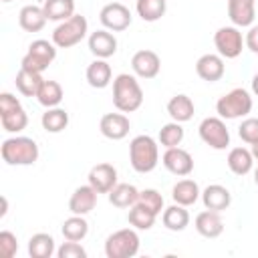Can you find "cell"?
Wrapping results in <instances>:
<instances>
[{"mask_svg": "<svg viewBox=\"0 0 258 258\" xmlns=\"http://www.w3.org/2000/svg\"><path fill=\"white\" fill-rule=\"evenodd\" d=\"M113 105L121 113H133L143 105V89L135 75L121 73L113 79Z\"/></svg>", "mask_w": 258, "mask_h": 258, "instance_id": "6da1fadb", "label": "cell"}, {"mask_svg": "<svg viewBox=\"0 0 258 258\" xmlns=\"http://www.w3.org/2000/svg\"><path fill=\"white\" fill-rule=\"evenodd\" d=\"M129 161L137 173H149L159 163V145L151 135H137L129 143Z\"/></svg>", "mask_w": 258, "mask_h": 258, "instance_id": "7a4b0ae2", "label": "cell"}, {"mask_svg": "<svg viewBox=\"0 0 258 258\" xmlns=\"http://www.w3.org/2000/svg\"><path fill=\"white\" fill-rule=\"evenodd\" d=\"M0 153L8 165H32L36 163L40 151L32 137L16 135V137H8L2 141Z\"/></svg>", "mask_w": 258, "mask_h": 258, "instance_id": "3957f363", "label": "cell"}, {"mask_svg": "<svg viewBox=\"0 0 258 258\" xmlns=\"http://www.w3.org/2000/svg\"><path fill=\"white\" fill-rule=\"evenodd\" d=\"M252 95L238 87V89H232L228 91L226 95H222L216 103V113L218 117L222 119H240V117H246L250 111H252Z\"/></svg>", "mask_w": 258, "mask_h": 258, "instance_id": "277c9868", "label": "cell"}, {"mask_svg": "<svg viewBox=\"0 0 258 258\" xmlns=\"http://www.w3.org/2000/svg\"><path fill=\"white\" fill-rule=\"evenodd\" d=\"M139 234L135 228H123L107 236L105 240V256L107 258H133L139 252Z\"/></svg>", "mask_w": 258, "mask_h": 258, "instance_id": "5b68a950", "label": "cell"}, {"mask_svg": "<svg viewBox=\"0 0 258 258\" xmlns=\"http://www.w3.org/2000/svg\"><path fill=\"white\" fill-rule=\"evenodd\" d=\"M87 32H89L87 18L81 14H73L71 18L56 24V28L52 30V42L58 48H71V46L79 44L87 36Z\"/></svg>", "mask_w": 258, "mask_h": 258, "instance_id": "8992f818", "label": "cell"}, {"mask_svg": "<svg viewBox=\"0 0 258 258\" xmlns=\"http://www.w3.org/2000/svg\"><path fill=\"white\" fill-rule=\"evenodd\" d=\"M56 48L58 46L54 42H48L44 38L32 40L30 46H28V52L20 60V69H26V71L42 75L48 69V64L56 58Z\"/></svg>", "mask_w": 258, "mask_h": 258, "instance_id": "52a82bcc", "label": "cell"}, {"mask_svg": "<svg viewBox=\"0 0 258 258\" xmlns=\"http://www.w3.org/2000/svg\"><path fill=\"white\" fill-rule=\"evenodd\" d=\"M198 133H200V139L216 151H222L230 145V131L222 117H206L200 123Z\"/></svg>", "mask_w": 258, "mask_h": 258, "instance_id": "ba28073f", "label": "cell"}, {"mask_svg": "<svg viewBox=\"0 0 258 258\" xmlns=\"http://www.w3.org/2000/svg\"><path fill=\"white\" fill-rule=\"evenodd\" d=\"M214 44H216V50L222 58H236L242 54L244 38H242L240 28L232 24V26H222L216 30Z\"/></svg>", "mask_w": 258, "mask_h": 258, "instance_id": "9c48e42d", "label": "cell"}, {"mask_svg": "<svg viewBox=\"0 0 258 258\" xmlns=\"http://www.w3.org/2000/svg\"><path fill=\"white\" fill-rule=\"evenodd\" d=\"M99 20H101V24L107 30H111V32H123V30H127L131 26L133 16H131V12H129V8L125 4H121V2H109V4H105L101 8Z\"/></svg>", "mask_w": 258, "mask_h": 258, "instance_id": "30bf717a", "label": "cell"}, {"mask_svg": "<svg viewBox=\"0 0 258 258\" xmlns=\"http://www.w3.org/2000/svg\"><path fill=\"white\" fill-rule=\"evenodd\" d=\"M161 163L169 173L179 175V177H185L194 171V157L189 155V151H185L181 147L165 149V153L161 157Z\"/></svg>", "mask_w": 258, "mask_h": 258, "instance_id": "8fae6325", "label": "cell"}, {"mask_svg": "<svg viewBox=\"0 0 258 258\" xmlns=\"http://www.w3.org/2000/svg\"><path fill=\"white\" fill-rule=\"evenodd\" d=\"M131 69H133L135 77H139V79H155L159 75L161 60H159V56H157L155 50L143 48V50H137L133 54Z\"/></svg>", "mask_w": 258, "mask_h": 258, "instance_id": "7c38bea8", "label": "cell"}, {"mask_svg": "<svg viewBox=\"0 0 258 258\" xmlns=\"http://www.w3.org/2000/svg\"><path fill=\"white\" fill-rule=\"evenodd\" d=\"M97 198H99V191L87 183V185H79L73 194H71V200H69V212L71 214H77V216H87L89 212L95 210L97 206Z\"/></svg>", "mask_w": 258, "mask_h": 258, "instance_id": "4fadbf2b", "label": "cell"}, {"mask_svg": "<svg viewBox=\"0 0 258 258\" xmlns=\"http://www.w3.org/2000/svg\"><path fill=\"white\" fill-rule=\"evenodd\" d=\"M99 129H101L103 137H107L111 141H119V139H125L129 135L131 123H129L127 115H123L121 111L119 113H107L101 117Z\"/></svg>", "mask_w": 258, "mask_h": 258, "instance_id": "5bb4252c", "label": "cell"}, {"mask_svg": "<svg viewBox=\"0 0 258 258\" xmlns=\"http://www.w3.org/2000/svg\"><path fill=\"white\" fill-rule=\"evenodd\" d=\"M228 18L234 26H252L256 18V0H228Z\"/></svg>", "mask_w": 258, "mask_h": 258, "instance_id": "9a60e30c", "label": "cell"}, {"mask_svg": "<svg viewBox=\"0 0 258 258\" xmlns=\"http://www.w3.org/2000/svg\"><path fill=\"white\" fill-rule=\"evenodd\" d=\"M89 183L99 194H109L117 185V169L111 163H97L89 171Z\"/></svg>", "mask_w": 258, "mask_h": 258, "instance_id": "2e32d148", "label": "cell"}, {"mask_svg": "<svg viewBox=\"0 0 258 258\" xmlns=\"http://www.w3.org/2000/svg\"><path fill=\"white\" fill-rule=\"evenodd\" d=\"M89 50L97 58H109L117 52V38L111 30H95L89 34Z\"/></svg>", "mask_w": 258, "mask_h": 258, "instance_id": "e0dca14e", "label": "cell"}, {"mask_svg": "<svg viewBox=\"0 0 258 258\" xmlns=\"http://www.w3.org/2000/svg\"><path fill=\"white\" fill-rule=\"evenodd\" d=\"M224 71H226V67H224V58H222L220 54L208 52V54H202V56L198 58V62H196V73H198V77H200L202 81H208V83L220 81V79L224 77Z\"/></svg>", "mask_w": 258, "mask_h": 258, "instance_id": "ac0fdd59", "label": "cell"}, {"mask_svg": "<svg viewBox=\"0 0 258 258\" xmlns=\"http://www.w3.org/2000/svg\"><path fill=\"white\" fill-rule=\"evenodd\" d=\"M202 202L206 210H214V212H224L230 208L232 204V194L228 187L220 185V183H212L202 191Z\"/></svg>", "mask_w": 258, "mask_h": 258, "instance_id": "d6986e66", "label": "cell"}, {"mask_svg": "<svg viewBox=\"0 0 258 258\" xmlns=\"http://www.w3.org/2000/svg\"><path fill=\"white\" fill-rule=\"evenodd\" d=\"M196 230L200 236L204 238H218L224 232V220L220 216V212L214 210H204L196 216Z\"/></svg>", "mask_w": 258, "mask_h": 258, "instance_id": "ffe728a7", "label": "cell"}, {"mask_svg": "<svg viewBox=\"0 0 258 258\" xmlns=\"http://www.w3.org/2000/svg\"><path fill=\"white\" fill-rule=\"evenodd\" d=\"M46 14L42 10V6H34V4H26L20 8L18 12V24L22 30L26 32H38L44 28L46 24Z\"/></svg>", "mask_w": 258, "mask_h": 258, "instance_id": "44dd1931", "label": "cell"}, {"mask_svg": "<svg viewBox=\"0 0 258 258\" xmlns=\"http://www.w3.org/2000/svg\"><path fill=\"white\" fill-rule=\"evenodd\" d=\"M111 81H113V71H111V64L107 62V58H95L87 67V83L93 89H105V87H109Z\"/></svg>", "mask_w": 258, "mask_h": 258, "instance_id": "7402d4cb", "label": "cell"}, {"mask_svg": "<svg viewBox=\"0 0 258 258\" xmlns=\"http://www.w3.org/2000/svg\"><path fill=\"white\" fill-rule=\"evenodd\" d=\"M171 198L175 204H181L187 208V206H194L202 198V189H200L198 181H194V179H179L171 187Z\"/></svg>", "mask_w": 258, "mask_h": 258, "instance_id": "603a6c76", "label": "cell"}, {"mask_svg": "<svg viewBox=\"0 0 258 258\" xmlns=\"http://www.w3.org/2000/svg\"><path fill=\"white\" fill-rule=\"evenodd\" d=\"M194 111H196L194 101H191L187 95H183V93L173 95V97L167 101V113H169L171 121L185 123V121H189V119L194 117Z\"/></svg>", "mask_w": 258, "mask_h": 258, "instance_id": "cb8c5ba5", "label": "cell"}, {"mask_svg": "<svg viewBox=\"0 0 258 258\" xmlns=\"http://www.w3.org/2000/svg\"><path fill=\"white\" fill-rule=\"evenodd\" d=\"M161 222L171 232H183L189 224V212L185 210V206L173 202V206H169L161 212Z\"/></svg>", "mask_w": 258, "mask_h": 258, "instance_id": "d4e9b609", "label": "cell"}, {"mask_svg": "<svg viewBox=\"0 0 258 258\" xmlns=\"http://www.w3.org/2000/svg\"><path fill=\"white\" fill-rule=\"evenodd\" d=\"M226 161H228V167H230V171L234 175H246L254 167L252 151L246 149V147H234V149H230Z\"/></svg>", "mask_w": 258, "mask_h": 258, "instance_id": "484cf974", "label": "cell"}, {"mask_svg": "<svg viewBox=\"0 0 258 258\" xmlns=\"http://www.w3.org/2000/svg\"><path fill=\"white\" fill-rule=\"evenodd\" d=\"M109 202L115 208H131L139 200V189L133 183H117L109 194Z\"/></svg>", "mask_w": 258, "mask_h": 258, "instance_id": "4316f807", "label": "cell"}, {"mask_svg": "<svg viewBox=\"0 0 258 258\" xmlns=\"http://www.w3.org/2000/svg\"><path fill=\"white\" fill-rule=\"evenodd\" d=\"M28 254H30V258H50L52 254H56L54 238L50 234H46V232H38V234L30 236Z\"/></svg>", "mask_w": 258, "mask_h": 258, "instance_id": "83f0119b", "label": "cell"}, {"mask_svg": "<svg viewBox=\"0 0 258 258\" xmlns=\"http://www.w3.org/2000/svg\"><path fill=\"white\" fill-rule=\"evenodd\" d=\"M62 99H64V93H62V87H60V83H56V81H42V85H40V89H38V93H36V101L42 105V107H46V109H50V107H58L60 103H62Z\"/></svg>", "mask_w": 258, "mask_h": 258, "instance_id": "f1b7e54d", "label": "cell"}, {"mask_svg": "<svg viewBox=\"0 0 258 258\" xmlns=\"http://www.w3.org/2000/svg\"><path fill=\"white\" fill-rule=\"evenodd\" d=\"M40 125L46 133H60L67 129L69 125V113L60 107H50L42 113L40 117Z\"/></svg>", "mask_w": 258, "mask_h": 258, "instance_id": "f546056e", "label": "cell"}, {"mask_svg": "<svg viewBox=\"0 0 258 258\" xmlns=\"http://www.w3.org/2000/svg\"><path fill=\"white\" fill-rule=\"evenodd\" d=\"M42 10L48 20L62 22L75 14V0H44Z\"/></svg>", "mask_w": 258, "mask_h": 258, "instance_id": "4dcf8cb0", "label": "cell"}, {"mask_svg": "<svg viewBox=\"0 0 258 258\" xmlns=\"http://www.w3.org/2000/svg\"><path fill=\"white\" fill-rule=\"evenodd\" d=\"M42 81H44V79H42L40 73H32V71H26V69H20V71L16 73V79H14L16 89H18L24 97H36V93H38Z\"/></svg>", "mask_w": 258, "mask_h": 258, "instance_id": "1f68e13d", "label": "cell"}, {"mask_svg": "<svg viewBox=\"0 0 258 258\" xmlns=\"http://www.w3.org/2000/svg\"><path fill=\"white\" fill-rule=\"evenodd\" d=\"M64 240H73V242H81L85 240V236L89 234V222L85 220V216H77L73 214L71 218H67L62 222V228H60Z\"/></svg>", "mask_w": 258, "mask_h": 258, "instance_id": "d6a6232c", "label": "cell"}, {"mask_svg": "<svg viewBox=\"0 0 258 258\" xmlns=\"http://www.w3.org/2000/svg\"><path fill=\"white\" fill-rule=\"evenodd\" d=\"M155 214L151 210H147L145 206H141L139 202L135 206L129 208V214H127V222L135 228V230H151L153 224H155Z\"/></svg>", "mask_w": 258, "mask_h": 258, "instance_id": "836d02e7", "label": "cell"}, {"mask_svg": "<svg viewBox=\"0 0 258 258\" xmlns=\"http://www.w3.org/2000/svg\"><path fill=\"white\" fill-rule=\"evenodd\" d=\"M137 14L143 22H157L165 14V0H137Z\"/></svg>", "mask_w": 258, "mask_h": 258, "instance_id": "e575fe53", "label": "cell"}, {"mask_svg": "<svg viewBox=\"0 0 258 258\" xmlns=\"http://www.w3.org/2000/svg\"><path fill=\"white\" fill-rule=\"evenodd\" d=\"M159 143L169 149V147H179V143L183 141V127L181 123L177 121H171V123H165L161 129H159V135H157Z\"/></svg>", "mask_w": 258, "mask_h": 258, "instance_id": "d590c367", "label": "cell"}, {"mask_svg": "<svg viewBox=\"0 0 258 258\" xmlns=\"http://www.w3.org/2000/svg\"><path fill=\"white\" fill-rule=\"evenodd\" d=\"M0 123H2V129L4 131H8V133H20L28 125V115L20 107V109H16V111H12L8 115H0Z\"/></svg>", "mask_w": 258, "mask_h": 258, "instance_id": "8d00e7d4", "label": "cell"}, {"mask_svg": "<svg viewBox=\"0 0 258 258\" xmlns=\"http://www.w3.org/2000/svg\"><path fill=\"white\" fill-rule=\"evenodd\" d=\"M141 206H145L147 210H151L155 216H159L165 208H163V196L157 191V189H153V187H145V189H141L139 191V200H137Z\"/></svg>", "mask_w": 258, "mask_h": 258, "instance_id": "74e56055", "label": "cell"}, {"mask_svg": "<svg viewBox=\"0 0 258 258\" xmlns=\"http://www.w3.org/2000/svg\"><path fill=\"white\" fill-rule=\"evenodd\" d=\"M238 135L248 145L258 141V117H246L238 127Z\"/></svg>", "mask_w": 258, "mask_h": 258, "instance_id": "f35d334b", "label": "cell"}, {"mask_svg": "<svg viewBox=\"0 0 258 258\" xmlns=\"http://www.w3.org/2000/svg\"><path fill=\"white\" fill-rule=\"evenodd\" d=\"M18 252V238L10 230L0 232V256L2 258H12Z\"/></svg>", "mask_w": 258, "mask_h": 258, "instance_id": "ab89813d", "label": "cell"}, {"mask_svg": "<svg viewBox=\"0 0 258 258\" xmlns=\"http://www.w3.org/2000/svg\"><path fill=\"white\" fill-rule=\"evenodd\" d=\"M56 256L58 258H87V250L79 242L67 240L56 248Z\"/></svg>", "mask_w": 258, "mask_h": 258, "instance_id": "60d3db41", "label": "cell"}, {"mask_svg": "<svg viewBox=\"0 0 258 258\" xmlns=\"http://www.w3.org/2000/svg\"><path fill=\"white\" fill-rule=\"evenodd\" d=\"M20 107H22L20 101L12 93H0V115H8Z\"/></svg>", "mask_w": 258, "mask_h": 258, "instance_id": "b9f144b4", "label": "cell"}, {"mask_svg": "<svg viewBox=\"0 0 258 258\" xmlns=\"http://www.w3.org/2000/svg\"><path fill=\"white\" fill-rule=\"evenodd\" d=\"M244 44H246L248 50H252L254 54H258V24L256 26H250V30L244 36Z\"/></svg>", "mask_w": 258, "mask_h": 258, "instance_id": "7bdbcfd3", "label": "cell"}, {"mask_svg": "<svg viewBox=\"0 0 258 258\" xmlns=\"http://www.w3.org/2000/svg\"><path fill=\"white\" fill-rule=\"evenodd\" d=\"M252 93L258 97V73L252 77Z\"/></svg>", "mask_w": 258, "mask_h": 258, "instance_id": "ee69618b", "label": "cell"}, {"mask_svg": "<svg viewBox=\"0 0 258 258\" xmlns=\"http://www.w3.org/2000/svg\"><path fill=\"white\" fill-rule=\"evenodd\" d=\"M6 212H8V200H6V198H2V210H0V218H4V216H6Z\"/></svg>", "mask_w": 258, "mask_h": 258, "instance_id": "f6af8a7d", "label": "cell"}, {"mask_svg": "<svg viewBox=\"0 0 258 258\" xmlns=\"http://www.w3.org/2000/svg\"><path fill=\"white\" fill-rule=\"evenodd\" d=\"M250 151H252V157L258 159V141H254V143L250 145Z\"/></svg>", "mask_w": 258, "mask_h": 258, "instance_id": "bcb514c9", "label": "cell"}, {"mask_svg": "<svg viewBox=\"0 0 258 258\" xmlns=\"http://www.w3.org/2000/svg\"><path fill=\"white\" fill-rule=\"evenodd\" d=\"M254 183H256V185H258V167H256V169H254Z\"/></svg>", "mask_w": 258, "mask_h": 258, "instance_id": "7dc6e473", "label": "cell"}, {"mask_svg": "<svg viewBox=\"0 0 258 258\" xmlns=\"http://www.w3.org/2000/svg\"><path fill=\"white\" fill-rule=\"evenodd\" d=\"M2 2H12V0H2Z\"/></svg>", "mask_w": 258, "mask_h": 258, "instance_id": "c3c4849f", "label": "cell"}]
</instances>
